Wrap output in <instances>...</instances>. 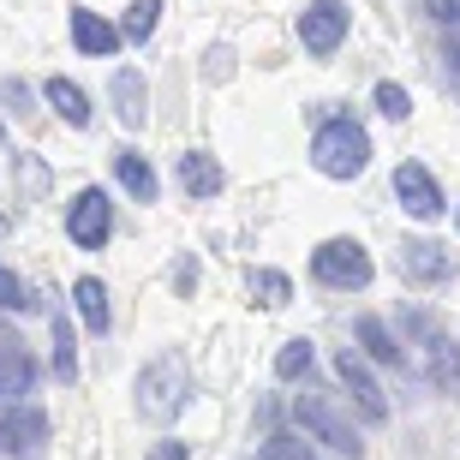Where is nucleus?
Listing matches in <instances>:
<instances>
[{
    "label": "nucleus",
    "instance_id": "1",
    "mask_svg": "<svg viewBox=\"0 0 460 460\" xmlns=\"http://www.w3.org/2000/svg\"><path fill=\"white\" fill-rule=\"evenodd\" d=\"M311 162H317V173H329V180H353V173H365V162H371V137H365L358 119H329L323 132L311 137Z\"/></svg>",
    "mask_w": 460,
    "mask_h": 460
},
{
    "label": "nucleus",
    "instance_id": "2",
    "mask_svg": "<svg viewBox=\"0 0 460 460\" xmlns=\"http://www.w3.org/2000/svg\"><path fill=\"white\" fill-rule=\"evenodd\" d=\"M293 419H299V425L311 430V437H317V443H329L335 448V455H353L358 460V437H353V419H347L341 407H335V394H299V401H293Z\"/></svg>",
    "mask_w": 460,
    "mask_h": 460
},
{
    "label": "nucleus",
    "instance_id": "3",
    "mask_svg": "<svg viewBox=\"0 0 460 460\" xmlns=\"http://www.w3.org/2000/svg\"><path fill=\"white\" fill-rule=\"evenodd\" d=\"M180 394H186V365L180 358H155L150 371L137 376V412L144 419H173L180 412Z\"/></svg>",
    "mask_w": 460,
    "mask_h": 460
},
{
    "label": "nucleus",
    "instance_id": "4",
    "mask_svg": "<svg viewBox=\"0 0 460 460\" xmlns=\"http://www.w3.org/2000/svg\"><path fill=\"white\" fill-rule=\"evenodd\" d=\"M311 270H317V281H329V288H365V281H371V257H365L358 239H323V245L311 252Z\"/></svg>",
    "mask_w": 460,
    "mask_h": 460
},
{
    "label": "nucleus",
    "instance_id": "5",
    "mask_svg": "<svg viewBox=\"0 0 460 460\" xmlns=\"http://www.w3.org/2000/svg\"><path fill=\"white\" fill-rule=\"evenodd\" d=\"M66 234L72 245H84V252H96V245H108V234H114V204H108V191H78L66 209Z\"/></svg>",
    "mask_w": 460,
    "mask_h": 460
},
{
    "label": "nucleus",
    "instance_id": "6",
    "mask_svg": "<svg viewBox=\"0 0 460 460\" xmlns=\"http://www.w3.org/2000/svg\"><path fill=\"white\" fill-rule=\"evenodd\" d=\"M347 36V6L341 0H311L305 13H299V42L311 54H335Z\"/></svg>",
    "mask_w": 460,
    "mask_h": 460
},
{
    "label": "nucleus",
    "instance_id": "7",
    "mask_svg": "<svg viewBox=\"0 0 460 460\" xmlns=\"http://www.w3.org/2000/svg\"><path fill=\"white\" fill-rule=\"evenodd\" d=\"M412 335H419V347H425V371H430V383L443 394H460V353L448 347V335L430 317H412Z\"/></svg>",
    "mask_w": 460,
    "mask_h": 460
},
{
    "label": "nucleus",
    "instance_id": "8",
    "mask_svg": "<svg viewBox=\"0 0 460 460\" xmlns=\"http://www.w3.org/2000/svg\"><path fill=\"white\" fill-rule=\"evenodd\" d=\"M394 198H401V209L419 216V222H437V216H443V191H437V180L425 173V162H401V168H394Z\"/></svg>",
    "mask_w": 460,
    "mask_h": 460
},
{
    "label": "nucleus",
    "instance_id": "9",
    "mask_svg": "<svg viewBox=\"0 0 460 460\" xmlns=\"http://www.w3.org/2000/svg\"><path fill=\"white\" fill-rule=\"evenodd\" d=\"M335 371H341V383H347V389H353L358 412H365V419H371V425H383V419H389V394L376 389V376L365 371V358H358L353 347H347V353L335 358Z\"/></svg>",
    "mask_w": 460,
    "mask_h": 460
},
{
    "label": "nucleus",
    "instance_id": "10",
    "mask_svg": "<svg viewBox=\"0 0 460 460\" xmlns=\"http://www.w3.org/2000/svg\"><path fill=\"white\" fill-rule=\"evenodd\" d=\"M49 437V419L36 407H24V401H0V448L6 455H18V448H36Z\"/></svg>",
    "mask_w": 460,
    "mask_h": 460
},
{
    "label": "nucleus",
    "instance_id": "11",
    "mask_svg": "<svg viewBox=\"0 0 460 460\" xmlns=\"http://www.w3.org/2000/svg\"><path fill=\"white\" fill-rule=\"evenodd\" d=\"M448 270H455V257H448V245H437V239H412V245H401V275L419 281V288L448 281Z\"/></svg>",
    "mask_w": 460,
    "mask_h": 460
},
{
    "label": "nucleus",
    "instance_id": "12",
    "mask_svg": "<svg viewBox=\"0 0 460 460\" xmlns=\"http://www.w3.org/2000/svg\"><path fill=\"white\" fill-rule=\"evenodd\" d=\"M31 383H36L31 353H24L18 341H0V401H18V394H31Z\"/></svg>",
    "mask_w": 460,
    "mask_h": 460
},
{
    "label": "nucleus",
    "instance_id": "13",
    "mask_svg": "<svg viewBox=\"0 0 460 460\" xmlns=\"http://www.w3.org/2000/svg\"><path fill=\"white\" fill-rule=\"evenodd\" d=\"M114 108H119L126 126H144V119H150V96H144V72H137V66L114 72Z\"/></svg>",
    "mask_w": 460,
    "mask_h": 460
},
{
    "label": "nucleus",
    "instance_id": "14",
    "mask_svg": "<svg viewBox=\"0 0 460 460\" xmlns=\"http://www.w3.org/2000/svg\"><path fill=\"white\" fill-rule=\"evenodd\" d=\"M119 36H126V31H114V24H108L102 13H84V6L72 13V42H78L84 54H114Z\"/></svg>",
    "mask_w": 460,
    "mask_h": 460
},
{
    "label": "nucleus",
    "instance_id": "15",
    "mask_svg": "<svg viewBox=\"0 0 460 460\" xmlns=\"http://www.w3.org/2000/svg\"><path fill=\"white\" fill-rule=\"evenodd\" d=\"M114 173H119V186L132 191L137 204H150V198H155V173H150V162H144L137 150H114Z\"/></svg>",
    "mask_w": 460,
    "mask_h": 460
},
{
    "label": "nucleus",
    "instance_id": "16",
    "mask_svg": "<svg viewBox=\"0 0 460 460\" xmlns=\"http://www.w3.org/2000/svg\"><path fill=\"white\" fill-rule=\"evenodd\" d=\"M180 180H186L191 198H216L222 191V162H209V155H180Z\"/></svg>",
    "mask_w": 460,
    "mask_h": 460
},
{
    "label": "nucleus",
    "instance_id": "17",
    "mask_svg": "<svg viewBox=\"0 0 460 460\" xmlns=\"http://www.w3.org/2000/svg\"><path fill=\"white\" fill-rule=\"evenodd\" d=\"M49 108L66 119V126H90V96L72 84V78H49Z\"/></svg>",
    "mask_w": 460,
    "mask_h": 460
},
{
    "label": "nucleus",
    "instance_id": "18",
    "mask_svg": "<svg viewBox=\"0 0 460 460\" xmlns=\"http://www.w3.org/2000/svg\"><path fill=\"white\" fill-rule=\"evenodd\" d=\"M72 299H78V311H84V323L96 329V335H102V329L114 323V317H108V288L96 281V275H84V281L72 288Z\"/></svg>",
    "mask_w": 460,
    "mask_h": 460
},
{
    "label": "nucleus",
    "instance_id": "19",
    "mask_svg": "<svg viewBox=\"0 0 460 460\" xmlns=\"http://www.w3.org/2000/svg\"><path fill=\"white\" fill-rule=\"evenodd\" d=\"M358 341H365V353H371V358L401 365V347H394V335L383 329V317H358Z\"/></svg>",
    "mask_w": 460,
    "mask_h": 460
},
{
    "label": "nucleus",
    "instance_id": "20",
    "mask_svg": "<svg viewBox=\"0 0 460 460\" xmlns=\"http://www.w3.org/2000/svg\"><path fill=\"white\" fill-rule=\"evenodd\" d=\"M155 13H162V0H132V6H126V24H119V31L132 36V42H150Z\"/></svg>",
    "mask_w": 460,
    "mask_h": 460
},
{
    "label": "nucleus",
    "instance_id": "21",
    "mask_svg": "<svg viewBox=\"0 0 460 460\" xmlns=\"http://www.w3.org/2000/svg\"><path fill=\"white\" fill-rule=\"evenodd\" d=\"M252 293H257V305H288L293 281H288L281 270H257V275H252Z\"/></svg>",
    "mask_w": 460,
    "mask_h": 460
},
{
    "label": "nucleus",
    "instance_id": "22",
    "mask_svg": "<svg viewBox=\"0 0 460 460\" xmlns=\"http://www.w3.org/2000/svg\"><path fill=\"white\" fill-rule=\"evenodd\" d=\"M54 371L66 376H78V353H72V329H66V317H60V323H54Z\"/></svg>",
    "mask_w": 460,
    "mask_h": 460
},
{
    "label": "nucleus",
    "instance_id": "23",
    "mask_svg": "<svg viewBox=\"0 0 460 460\" xmlns=\"http://www.w3.org/2000/svg\"><path fill=\"white\" fill-rule=\"evenodd\" d=\"M311 371V347L305 341H288V347H281V358H275V376H288V383H293V376H305Z\"/></svg>",
    "mask_w": 460,
    "mask_h": 460
},
{
    "label": "nucleus",
    "instance_id": "24",
    "mask_svg": "<svg viewBox=\"0 0 460 460\" xmlns=\"http://www.w3.org/2000/svg\"><path fill=\"white\" fill-rule=\"evenodd\" d=\"M257 460H317L299 437H270V443L257 448Z\"/></svg>",
    "mask_w": 460,
    "mask_h": 460
},
{
    "label": "nucleus",
    "instance_id": "25",
    "mask_svg": "<svg viewBox=\"0 0 460 460\" xmlns=\"http://www.w3.org/2000/svg\"><path fill=\"white\" fill-rule=\"evenodd\" d=\"M0 311H31V288L13 270H0Z\"/></svg>",
    "mask_w": 460,
    "mask_h": 460
},
{
    "label": "nucleus",
    "instance_id": "26",
    "mask_svg": "<svg viewBox=\"0 0 460 460\" xmlns=\"http://www.w3.org/2000/svg\"><path fill=\"white\" fill-rule=\"evenodd\" d=\"M376 108H383L389 119H407V114H412V96H407L401 84H376Z\"/></svg>",
    "mask_w": 460,
    "mask_h": 460
},
{
    "label": "nucleus",
    "instance_id": "27",
    "mask_svg": "<svg viewBox=\"0 0 460 460\" xmlns=\"http://www.w3.org/2000/svg\"><path fill=\"white\" fill-rule=\"evenodd\" d=\"M448 72H455V84H460V24L448 31Z\"/></svg>",
    "mask_w": 460,
    "mask_h": 460
},
{
    "label": "nucleus",
    "instance_id": "28",
    "mask_svg": "<svg viewBox=\"0 0 460 460\" xmlns=\"http://www.w3.org/2000/svg\"><path fill=\"white\" fill-rule=\"evenodd\" d=\"M150 460H186V448H180V443H162V448H155Z\"/></svg>",
    "mask_w": 460,
    "mask_h": 460
},
{
    "label": "nucleus",
    "instance_id": "29",
    "mask_svg": "<svg viewBox=\"0 0 460 460\" xmlns=\"http://www.w3.org/2000/svg\"><path fill=\"white\" fill-rule=\"evenodd\" d=\"M0 137H6V132H0Z\"/></svg>",
    "mask_w": 460,
    "mask_h": 460
}]
</instances>
